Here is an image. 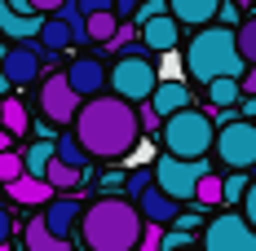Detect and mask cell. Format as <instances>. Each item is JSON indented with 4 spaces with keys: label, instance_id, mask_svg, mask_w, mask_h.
<instances>
[{
    "label": "cell",
    "instance_id": "484cf974",
    "mask_svg": "<svg viewBox=\"0 0 256 251\" xmlns=\"http://www.w3.org/2000/svg\"><path fill=\"white\" fill-rule=\"evenodd\" d=\"M62 22L71 26V44H88V26H84V13H80V4L76 0H62L58 9H53Z\"/></svg>",
    "mask_w": 256,
    "mask_h": 251
},
{
    "label": "cell",
    "instance_id": "60d3db41",
    "mask_svg": "<svg viewBox=\"0 0 256 251\" xmlns=\"http://www.w3.org/2000/svg\"><path fill=\"white\" fill-rule=\"evenodd\" d=\"M58 4H62V0H31V9H36V13H53Z\"/></svg>",
    "mask_w": 256,
    "mask_h": 251
},
{
    "label": "cell",
    "instance_id": "8fae6325",
    "mask_svg": "<svg viewBox=\"0 0 256 251\" xmlns=\"http://www.w3.org/2000/svg\"><path fill=\"white\" fill-rule=\"evenodd\" d=\"M4 79H9V88H22L31 79H40V49H31V44H4Z\"/></svg>",
    "mask_w": 256,
    "mask_h": 251
},
{
    "label": "cell",
    "instance_id": "83f0119b",
    "mask_svg": "<svg viewBox=\"0 0 256 251\" xmlns=\"http://www.w3.org/2000/svg\"><path fill=\"white\" fill-rule=\"evenodd\" d=\"M234 40H238L243 62L252 66V62H256V18H238V26H234Z\"/></svg>",
    "mask_w": 256,
    "mask_h": 251
},
{
    "label": "cell",
    "instance_id": "7dc6e473",
    "mask_svg": "<svg viewBox=\"0 0 256 251\" xmlns=\"http://www.w3.org/2000/svg\"><path fill=\"white\" fill-rule=\"evenodd\" d=\"M238 4H243V9H248V4H252V0H238Z\"/></svg>",
    "mask_w": 256,
    "mask_h": 251
},
{
    "label": "cell",
    "instance_id": "277c9868",
    "mask_svg": "<svg viewBox=\"0 0 256 251\" xmlns=\"http://www.w3.org/2000/svg\"><path fill=\"white\" fill-rule=\"evenodd\" d=\"M212 137H216L212 115L194 110V106H181V110H172V115H164V150L168 154L199 159V154L212 150Z\"/></svg>",
    "mask_w": 256,
    "mask_h": 251
},
{
    "label": "cell",
    "instance_id": "7402d4cb",
    "mask_svg": "<svg viewBox=\"0 0 256 251\" xmlns=\"http://www.w3.org/2000/svg\"><path fill=\"white\" fill-rule=\"evenodd\" d=\"M243 97V88H238V75H216L208 79V106L216 110V106H238Z\"/></svg>",
    "mask_w": 256,
    "mask_h": 251
},
{
    "label": "cell",
    "instance_id": "4316f807",
    "mask_svg": "<svg viewBox=\"0 0 256 251\" xmlns=\"http://www.w3.org/2000/svg\"><path fill=\"white\" fill-rule=\"evenodd\" d=\"M49 159H53V141H36V146H26V150H22V172L44 176Z\"/></svg>",
    "mask_w": 256,
    "mask_h": 251
},
{
    "label": "cell",
    "instance_id": "ee69618b",
    "mask_svg": "<svg viewBox=\"0 0 256 251\" xmlns=\"http://www.w3.org/2000/svg\"><path fill=\"white\" fill-rule=\"evenodd\" d=\"M9 141H14V137H9V132L0 128V150H9Z\"/></svg>",
    "mask_w": 256,
    "mask_h": 251
},
{
    "label": "cell",
    "instance_id": "8992f818",
    "mask_svg": "<svg viewBox=\"0 0 256 251\" xmlns=\"http://www.w3.org/2000/svg\"><path fill=\"white\" fill-rule=\"evenodd\" d=\"M204 172H212V168H208V154H199V159L159 154V159H154V185H159L164 194H172L177 203L194 199V185H199V176H204Z\"/></svg>",
    "mask_w": 256,
    "mask_h": 251
},
{
    "label": "cell",
    "instance_id": "e0dca14e",
    "mask_svg": "<svg viewBox=\"0 0 256 251\" xmlns=\"http://www.w3.org/2000/svg\"><path fill=\"white\" fill-rule=\"evenodd\" d=\"M40 22H44V13H18V9H9V4H0V31H4L9 40H36Z\"/></svg>",
    "mask_w": 256,
    "mask_h": 251
},
{
    "label": "cell",
    "instance_id": "836d02e7",
    "mask_svg": "<svg viewBox=\"0 0 256 251\" xmlns=\"http://www.w3.org/2000/svg\"><path fill=\"white\" fill-rule=\"evenodd\" d=\"M238 18H243V4H238V0H221L212 22H221V26H238Z\"/></svg>",
    "mask_w": 256,
    "mask_h": 251
},
{
    "label": "cell",
    "instance_id": "5bb4252c",
    "mask_svg": "<svg viewBox=\"0 0 256 251\" xmlns=\"http://www.w3.org/2000/svg\"><path fill=\"white\" fill-rule=\"evenodd\" d=\"M137 212H142V221H154V225H172V216L181 212V203L172 194H164L159 185H146L142 194H137Z\"/></svg>",
    "mask_w": 256,
    "mask_h": 251
},
{
    "label": "cell",
    "instance_id": "f35d334b",
    "mask_svg": "<svg viewBox=\"0 0 256 251\" xmlns=\"http://www.w3.org/2000/svg\"><path fill=\"white\" fill-rule=\"evenodd\" d=\"M238 115H248V119H256V93H252V97H238Z\"/></svg>",
    "mask_w": 256,
    "mask_h": 251
},
{
    "label": "cell",
    "instance_id": "ba28073f",
    "mask_svg": "<svg viewBox=\"0 0 256 251\" xmlns=\"http://www.w3.org/2000/svg\"><path fill=\"white\" fill-rule=\"evenodd\" d=\"M204 251H256V229L248 225L243 212L212 216L204 225Z\"/></svg>",
    "mask_w": 256,
    "mask_h": 251
},
{
    "label": "cell",
    "instance_id": "ab89813d",
    "mask_svg": "<svg viewBox=\"0 0 256 251\" xmlns=\"http://www.w3.org/2000/svg\"><path fill=\"white\" fill-rule=\"evenodd\" d=\"M110 4H115V13H120V18H128V13H132L142 0H110Z\"/></svg>",
    "mask_w": 256,
    "mask_h": 251
},
{
    "label": "cell",
    "instance_id": "9c48e42d",
    "mask_svg": "<svg viewBox=\"0 0 256 251\" xmlns=\"http://www.w3.org/2000/svg\"><path fill=\"white\" fill-rule=\"evenodd\" d=\"M80 93L66 84V75H49L44 84H40V115L49 119V124H71L80 110Z\"/></svg>",
    "mask_w": 256,
    "mask_h": 251
},
{
    "label": "cell",
    "instance_id": "9a60e30c",
    "mask_svg": "<svg viewBox=\"0 0 256 251\" xmlns=\"http://www.w3.org/2000/svg\"><path fill=\"white\" fill-rule=\"evenodd\" d=\"M4 190H9V199L22 203V207H44V203L53 199V185L44 181V176H31V172H18Z\"/></svg>",
    "mask_w": 256,
    "mask_h": 251
},
{
    "label": "cell",
    "instance_id": "d590c367",
    "mask_svg": "<svg viewBox=\"0 0 256 251\" xmlns=\"http://www.w3.org/2000/svg\"><path fill=\"white\" fill-rule=\"evenodd\" d=\"M238 203H243V216H248V225L256 229V181H248V190H243V199H238Z\"/></svg>",
    "mask_w": 256,
    "mask_h": 251
},
{
    "label": "cell",
    "instance_id": "e575fe53",
    "mask_svg": "<svg viewBox=\"0 0 256 251\" xmlns=\"http://www.w3.org/2000/svg\"><path fill=\"white\" fill-rule=\"evenodd\" d=\"M159 234H164V225L146 221V225H142V238H137V247H132V251H159Z\"/></svg>",
    "mask_w": 256,
    "mask_h": 251
},
{
    "label": "cell",
    "instance_id": "b9f144b4",
    "mask_svg": "<svg viewBox=\"0 0 256 251\" xmlns=\"http://www.w3.org/2000/svg\"><path fill=\"white\" fill-rule=\"evenodd\" d=\"M4 4H9V9H18V13H36V9H31V0H4Z\"/></svg>",
    "mask_w": 256,
    "mask_h": 251
},
{
    "label": "cell",
    "instance_id": "d4e9b609",
    "mask_svg": "<svg viewBox=\"0 0 256 251\" xmlns=\"http://www.w3.org/2000/svg\"><path fill=\"white\" fill-rule=\"evenodd\" d=\"M84 26H88V40H110L115 26H120V13L115 9H98V13H84Z\"/></svg>",
    "mask_w": 256,
    "mask_h": 251
},
{
    "label": "cell",
    "instance_id": "2e32d148",
    "mask_svg": "<svg viewBox=\"0 0 256 251\" xmlns=\"http://www.w3.org/2000/svg\"><path fill=\"white\" fill-rule=\"evenodd\" d=\"M146 101H150L154 119H164V115H172V110H181V106H190V88H186L181 79H159Z\"/></svg>",
    "mask_w": 256,
    "mask_h": 251
},
{
    "label": "cell",
    "instance_id": "f1b7e54d",
    "mask_svg": "<svg viewBox=\"0 0 256 251\" xmlns=\"http://www.w3.org/2000/svg\"><path fill=\"white\" fill-rule=\"evenodd\" d=\"M194 203H199V207H216V203H226V199H221V176H212V172L199 176V185H194Z\"/></svg>",
    "mask_w": 256,
    "mask_h": 251
},
{
    "label": "cell",
    "instance_id": "3957f363",
    "mask_svg": "<svg viewBox=\"0 0 256 251\" xmlns=\"http://www.w3.org/2000/svg\"><path fill=\"white\" fill-rule=\"evenodd\" d=\"M243 71H248V62L238 53L234 26H221V22L194 26V40L186 44V75L208 84L216 75H243Z\"/></svg>",
    "mask_w": 256,
    "mask_h": 251
},
{
    "label": "cell",
    "instance_id": "4dcf8cb0",
    "mask_svg": "<svg viewBox=\"0 0 256 251\" xmlns=\"http://www.w3.org/2000/svg\"><path fill=\"white\" fill-rule=\"evenodd\" d=\"M243 190H248V176L238 172V168H230V176L221 181V199H226V203H238V199H243Z\"/></svg>",
    "mask_w": 256,
    "mask_h": 251
},
{
    "label": "cell",
    "instance_id": "1f68e13d",
    "mask_svg": "<svg viewBox=\"0 0 256 251\" xmlns=\"http://www.w3.org/2000/svg\"><path fill=\"white\" fill-rule=\"evenodd\" d=\"M190 243H194V234H190V229H164V234H159V251H177V247H190Z\"/></svg>",
    "mask_w": 256,
    "mask_h": 251
},
{
    "label": "cell",
    "instance_id": "52a82bcc",
    "mask_svg": "<svg viewBox=\"0 0 256 251\" xmlns=\"http://www.w3.org/2000/svg\"><path fill=\"white\" fill-rule=\"evenodd\" d=\"M212 150L221 154L226 168H238V172L256 168V119L234 115L230 124H221L216 137H212Z\"/></svg>",
    "mask_w": 256,
    "mask_h": 251
},
{
    "label": "cell",
    "instance_id": "f546056e",
    "mask_svg": "<svg viewBox=\"0 0 256 251\" xmlns=\"http://www.w3.org/2000/svg\"><path fill=\"white\" fill-rule=\"evenodd\" d=\"M18 172H22V150H14V146L0 150V185H9Z\"/></svg>",
    "mask_w": 256,
    "mask_h": 251
},
{
    "label": "cell",
    "instance_id": "30bf717a",
    "mask_svg": "<svg viewBox=\"0 0 256 251\" xmlns=\"http://www.w3.org/2000/svg\"><path fill=\"white\" fill-rule=\"evenodd\" d=\"M137 31H142V44L150 53H172L181 44V22L164 9V13H150V18H142L137 22Z\"/></svg>",
    "mask_w": 256,
    "mask_h": 251
},
{
    "label": "cell",
    "instance_id": "bcb514c9",
    "mask_svg": "<svg viewBox=\"0 0 256 251\" xmlns=\"http://www.w3.org/2000/svg\"><path fill=\"white\" fill-rule=\"evenodd\" d=\"M0 251H14V247H9V243H0Z\"/></svg>",
    "mask_w": 256,
    "mask_h": 251
},
{
    "label": "cell",
    "instance_id": "74e56055",
    "mask_svg": "<svg viewBox=\"0 0 256 251\" xmlns=\"http://www.w3.org/2000/svg\"><path fill=\"white\" fill-rule=\"evenodd\" d=\"M9 238H14V216L0 207V243H9Z\"/></svg>",
    "mask_w": 256,
    "mask_h": 251
},
{
    "label": "cell",
    "instance_id": "6da1fadb",
    "mask_svg": "<svg viewBox=\"0 0 256 251\" xmlns=\"http://www.w3.org/2000/svg\"><path fill=\"white\" fill-rule=\"evenodd\" d=\"M71 124H76V137H80V146L88 150V159H124L137 146V137H142L137 106L115 97V93L84 97Z\"/></svg>",
    "mask_w": 256,
    "mask_h": 251
},
{
    "label": "cell",
    "instance_id": "44dd1931",
    "mask_svg": "<svg viewBox=\"0 0 256 251\" xmlns=\"http://www.w3.org/2000/svg\"><path fill=\"white\" fill-rule=\"evenodd\" d=\"M0 128L9 132V137H26V128H31V115H26V106L18 97H0Z\"/></svg>",
    "mask_w": 256,
    "mask_h": 251
},
{
    "label": "cell",
    "instance_id": "f6af8a7d",
    "mask_svg": "<svg viewBox=\"0 0 256 251\" xmlns=\"http://www.w3.org/2000/svg\"><path fill=\"white\" fill-rule=\"evenodd\" d=\"M177 251H199V247H194V243H190V247H177Z\"/></svg>",
    "mask_w": 256,
    "mask_h": 251
},
{
    "label": "cell",
    "instance_id": "ac0fdd59",
    "mask_svg": "<svg viewBox=\"0 0 256 251\" xmlns=\"http://www.w3.org/2000/svg\"><path fill=\"white\" fill-rule=\"evenodd\" d=\"M216 4H221V0H168V13H172L181 26H204V22L216 18Z\"/></svg>",
    "mask_w": 256,
    "mask_h": 251
},
{
    "label": "cell",
    "instance_id": "ffe728a7",
    "mask_svg": "<svg viewBox=\"0 0 256 251\" xmlns=\"http://www.w3.org/2000/svg\"><path fill=\"white\" fill-rule=\"evenodd\" d=\"M36 40H40V49H44V53H62V49H71V26L53 13V18H44V22H40Z\"/></svg>",
    "mask_w": 256,
    "mask_h": 251
},
{
    "label": "cell",
    "instance_id": "4fadbf2b",
    "mask_svg": "<svg viewBox=\"0 0 256 251\" xmlns=\"http://www.w3.org/2000/svg\"><path fill=\"white\" fill-rule=\"evenodd\" d=\"M66 84L76 88L80 97H93V93H106V66L98 62V57H76L66 71Z\"/></svg>",
    "mask_w": 256,
    "mask_h": 251
},
{
    "label": "cell",
    "instance_id": "8d00e7d4",
    "mask_svg": "<svg viewBox=\"0 0 256 251\" xmlns=\"http://www.w3.org/2000/svg\"><path fill=\"white\" fill-rule=\"evenodd\" d=\"M238 88H243V97H252V93H256V62H252V71L238 75Z\"/></svg>",
    "mask_w": 256,
    "mask_h": 251
},
{
    "label": "cell",
    "instance_id": "d6986e66",
    "mask_svg": "<svg viewBox=\"0 0 256 251\" xmlns=\"http://www.w3.org/2000/svg\"><path fill=\"white\" fill-rule=\"evenodd\" d=\"M22 243H26V251H71V243H66V238H58L40 216H36V221H26Z\"/></svg>",
    "mask_w": 256,
    "mask_h": 251
},
{
    "label": "cell",
    "instance_id": "7c38bea8",
    "mask_svg": "<svg viewBox=\"0 0 256 251\" xmlns=\"http://www.w3.org/2000/svg\"><path fill=\"white\" fill-rule=\"evenodd\" d=\"M80 212H84V203H80L76 194H62V199L53 194V199L44 203V216H40V221H44L58 238L71 243V234H76V225H80Z\"/></svg>",
    "mask_w": 256,
    "mask_h": 251
},
{
    "label": "cell",
    "instance_id": "7bdbcfd3",
    "mask_svg": "<svg viewBox=\"0 0 256 251\" xmlns=\"http://www.w3.org/2000/svg\"><path fill=\"white\" fill-rule=\"evenodd\" d=\"M0 62H4V44H0ZM9 93V79H4V66H0V97Z\"/></svg>",
    "mask_w": 256,
    "mask_h": 251
},
{
    "label": "cell",
    "instance_id": "cb8c5ba5",
    "mask_svg": "<svg viewBox=\"0 0 256 251\" xmlns=\"http://www.w3.org/2000/svg\"><path fill=\"white\" fill-rule=\"evenodd\" d=\"M44 181H49V185H53V194H58V190H76L80 181H84V172H80V168H71V163H62V159L53 154V159H49V168H44Z\"/></svg>",
    "mask_w": 256,
    "mask_h": 251
},
{
    "label": "cell",
    "instance_id": "5b68a950",
    "mask_svg": "<svg viewBox=\"0 0 256 251\" xmlns=\"http://www.w3.org/2000/svg\"><path fill=\"white\" fill-rule=\"evenodd\" d=\"M154 84H159V71H154V62L146 53H120V62L106 71V88H110L115 97L132 101V106L150 97Z\"/></svg>",
    "mask_w": 256,
    "mask_h": 251
},
{
    "label": "cell",
    "instance_id": "d6a6232c",
    "mask_svg": "<svg viewBox=\"0 0 256 251\" xmlns=\"http://www.w3.org/2000/svg\"><path fill=\"white\" fill-rule=\"evenodd\" d=\"M150 181H154V168H132V172L124 176V185H128V199H137V194H142V190H146Z\"/></svg>",
    "mask_w": 256,
    "mask_h": 251
},
{
    "label": "cell",
    "instance_id": "603a6c76",
    "mask_svg": "<svg viewBox=\"0 0 256 251\" xmlns=\"http://www.w3.org/2000/svg\"><path fill=\"white\" fill-rule=\"evenodd\" d=\"M53 154L62 159V163H71V168H80V172H88V150L80 146L76 132H62L58 141H53Z\"/></svg>",
    "mask_w": 256,
    "mask_h": 251
},
{
    "label": "cell",
    "instance_id": "7a4b0ae2",
    "mask_svg": "<svg viewBox=\"0 0 256 251\" xmlns=\"http://www.w3.org/2000/svg\"><path fill=\"white\" fill-rule=\"evenodd\" d=\"M142 212H137V203L132 199H115V194H106V199L88 203L84 212H80V243L88 251H132L137 247V238H142Z\"/></svg>",
    "mask_w": 256,
    "mask_h": 251
}]
</instances>
